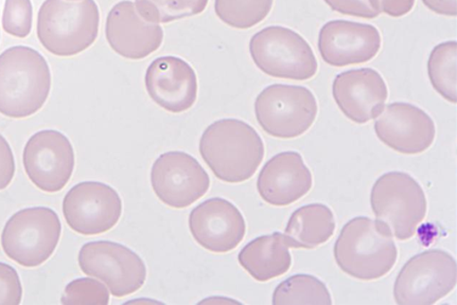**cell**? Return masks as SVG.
<instances>
[{
    "label": "cell",
    "mask_w": 457,
    "mask_h": 305,
    "mask_svg": "<svg viewBox=\"0 0 457 305\" xmlns=\"http://www.w3.org/2000/svg\"><path fill=\"white\" fill-rule=\"evenodd\" d=\"M200 152L217 178L240 184L253 177L262 165L264 144L250 124L229 118L213 122L205 129Z\"/></svg>",
    "instance_id": "obj_1"
},
{
    "label": "cell",
    "mask_w": 457,
    "mask_h": 305,
    "mask_svg": "<svg viewBox=\"0 0 457 305\" xmlns=\"http://www.w3.org/2000/svg\"><path fill=\"white\" fill-rule=\"evenodd\" d=\"M381 44L380 32L375 26L337 20L320 28L318 46L325 63L346 67L374 59Z\"/></svg>",
    "instance_id": "obj_14"
},
{
    "label": "cell",
    "mask_w": 457,
    "mask_h": 305,
    "mask_svg": "<svg viewBox=\"0 0 457 305\" xmlns=\"http://www.w3.org/2000/svg\"><path fill=\"white\" fill-rule=\"evenodd\" d=\"M105 37L122 58L143 60L161 48L163 30L160 25L145 21L134 3L123 0L106 17Z\"/></svg>",
    "instance_id": "obj_18"
},
{
    "label": "cell",
    "mask_w": 457,
    "mask_h": 305,
    "mask_svg": "<svg viewBox=\"0 0 457 305\" xmlns=\"http://www.w3.org/2000/svg\"><path fill=\"white\" fill-rule=\"evenodd\" d=\"M52 89L47 61L37 50L11 47L0 54V114L24 119L42 109Z\"/></svg>",
    "instance_id": "obj_2"
},
{
    "label": "cell",
    "mask_w": 457,
    "mask_h": 305,
    "mask_svg": "<svg viewBox=\"0 0 457 305\" xmlns=\"http://www.w3.org/2000/svg\"><path fill=\"white\" fill-rule=\"evenodd\" d=\"M380 12L391 17H403L414 8L415 0H374Z\"/></svg>",
    "instance_id": "obj_32"
},
{
    "label": "cell",
    "mask_w": 457,
    "mask_h": 305,
    "mask_svg": "<svg viewBox=\"0 0 457 305\" xmlns=\"http://www.w3.org/2000/svg\"><path fill=\"white\" fill-rule=\"evenodd\" d=\"M61 234V220L53 209H22L4 225L2 234L3 251L21 267L37 268L53 256Z\"/></svg>",
    "instance_id": "obj_7"
},
{
    "label": "cell",
    "mask_w": 457,
    "mask_h": 305,
    "mask_svg": "<svg viewBox=\"0 0 457 305\" xmlns=\"http://www.w3.org/2000/svg\"><path fill=\"white\" fill-rule=\"evenodd\" d=\"M455 259L447 251L432 250L409 260L397 276L394 297L400 305H432L456 285Z\"/></svg>",
    "instance_id": "obj_9"
},
{
    "label": "cell",
    "mask_w": 457,
    "mask_h": 305,
    "mask_svg": "<svg viewBox=\"0 0 457 305\" xmlns=\"http://www.w3.org/2000/svg\"><path fill=\"white\" fill-rule=\"evenodd\" d=\"M99 24L95 0H45L37 15V37L50 54L67 58L92 46Z\"/></svg>",
    "instance_id": "obj_4"
},
{
    "label": "cell",
    "mask_w": 457,
    "mask_h": 305,
    "mask_svg": "<svg viewBox=\"0 0 457 305\" xmlns=\"http://www.w3.org/2000/svg\"><path fill=\"white\" fill-rule=\"evenodd\" d=\"M375 132L383 144L402 154H421L436 139V124L416 105L395 102L383 110L375 123Z\"/></svg>",
    "instance_id": "obj_15"
},
{
    "label": "cell",
    "mask_w": 457,
    "mask_h": 305,
    "mask_svg": "<svg viewBox=\"0 0 457 305\" xmlns=\"http://www.w3.org/2000/svg\"><path fill=\"white\" fill-rule=\"evenodd\" d=\"M22 286L18 271L9 264L0 262V305H19Z\"/></svg>",
    "instance_id": "obj_29"
},
{
    "label": "cell",
    "mask_w": 457,
    "mask_h": 305,
    "mask_svg": "<svg viewBox=\"0 0 457 305\" xmlns=\"http://www.w3.org/2000/svg\"><path fill=\"white\" fill-rule=\"evenodd\" d=\"M332 95L344 115L354 123L365 124L385 110L388 90L379 72L361 68L337 75Z\"/></svg>",
    "instance_id": "obj_17"
},
{
    "label": "cell",
    "mask_w": 457,
    "mask_h": 305,
    "mask_svg": "<svg viewBox=\"0 0 457 305\" xmlns=\"http://www.w3.org/2000/svg\"><path fill=\"white\" fill-rule=\"evenodd\" d=\"M334 253L344 273L363 281L386 276L398 257L396 244L386 226L366 217L354 218L344 226Z\"/></svg>",
    "instance_id": "obj_3"
},
{
    "label": "cell",
    "mask_w": 457,
    "mask_h": 305,
    "mask_svg": "<svg viewBox=\"0 0 457 305\" xmlns=\"http://www.w3.org/2000/svg\"><path fill=\"white\" fill-rule=\"evenodd\" d=\"M273 4L274 0H216L214 11L224 24L245 30L267 19Z\"/></svg>",
    "instance_id": "obj_25"
},
{
    "label": "cell",
    "mask_w": 457,
    "mask_h": 305,
    "mask_svg": "<svg viewBox=\"0 0 457 305\" xmlns=\"http://www.w3.org/2000/svg\"><path fill=\"white\" fill-rule=\"evenodd\" d=\"M33 24L31 0H5L3 28L10 36L24 38L29 36Z\"/></svg>",
    "instance_id": "obj_28"
},
{
    "label": "cell",
    "mask_w": 457,
    "mask_h": 305,
    "mask_svg": "<svg viewBox=\"0 0 457 305\" xmlns=\"http://www.w3.org/2000/svg\"><path fill=\"white\" fill-rule=\"evenodd\" d=\"M312 171L297 152H282L265 163L257 179L262 199L276 207L289 206L312 190Z\"/></svg>",
    "instance_id": "obj_20"
},
{
    "label": "cell",
    "mask_w": 457,
    "mask_h": 305,
    "mask_svg": "<svg viewBox=\"0 0 457 305\" xmlns=\"http://www.w3.org/2000/svg\"><path fill=\"white\" fill-rule=\"evenodd\" d=\"M31 183L47 194H56L69 184L75 169V152L64 134L45 129L31 136L22 154Z\"/></svg>",
    "instance_id": "obj_11"
},
{
    "label": "cell",
    "mask_w": 457,
    "mask_h": 305,
    "mask_svg": "<svg viewBox=\"0 0 457 305\" xmlns=\"http://www.w3.org/2000/svg\"><path fill=\"white\" fill-rule=\"evenodd\" d=\"M250 54L253 63L270 77L306 81L318 72L312 46L289 28L270 26L253 34Z\"/></svg>",
    "instance_id": "obj_6"
},
{
    "label": "cell",
    "mask_w": 457,
    "mask_h": 305,
    "mask_svg": "<svg viewBox=\"0 0 457 305\" xmlns=\"http://www.w3.org/2000/svg\"><path fill=\"white\" fill-rule=\"evenodd\" d=\"M289 248L285 235L280 233L259 236L242 248L239 263L253 279L267 282L291 268Z\"/></svg>",
    "instance_id": "obj_21"
},
{
    "label": "cell",
    "mask_w": 457,
    "mask_h": 305,
    "mask_svg": "<svg viewBox=\"0 0 457 305\" xmlns=\"http://www.w3.org/2000/svg\"><path fill=\"white\" fill-rule=\"evenodd\" d=\"M331 10L344 15L372 20L380 15L374 0H324Z\"/></svg>",
    "instance_id": "obj_30"
},
{
    "label": "cell",
    "mask_w": 457,
    "mask_h": 305,
    "mask_svg": "<svg viewBox=\"0 0 457 305\" xmlns=\"http://www.w3.org/2000/svg\"><path fill=\"white\" fill-rule=\"evenodd\" d=\"M155 194L167 206L187 208L206 194L211 178L195 157L184 152H168L151 169Z\"/></svg>",
    "instance_id": "obj_13"
},
{
    "label": "cell",
    "mask_w": 457,
    "mask_h": 305,
    "mask_svg": "<svg viewBox=\"0 0 457 305\" xmlns=\"http://www.w3.org/2000/svg\"><path fill=\"white\" fill-rule=\"evenodd\" d=\"M334 212L323 203L298 208L287 224L285 237L290 248L313 250L325 244L335 235Z\"/></svg>",
    "instance_id": "obj_22"
},
{
    "label": "cell",
    "mask_w": 457,
    "mask_h": 305,
    "mask_svg": "<svg viewBox=\"0 0 457 305\" xmlns=\"http://www.w3.org/2000/svg\"><path fill=\"white\" fill-rule=\"evenodd\" d=\"M84 274L106 284L112 296L126 297L145 284V265L137 252L120 243L96 241L83 245L78 257Z\"/></svg>",
    "instance_id": "obj_10"
},
{
    "label": "cell",
    "mask_w": 457,
    "mask_h": 305,
    "mask_svg": "<svg viewBox=\"0 0 457 305\" xmlns=\"http://www.w3.org/2000/svg\"><path fill=\"white\" fill-rule=\"evenodd\" d=\"M318 111V102L312 90L297 85H270L255 101L259 126L276 138L292 139L306 133Z\"/></svg>",
    "instance_id": "obj_8"
},
{
    "label": "cell",
    "mask_w": 457,
    "mask_h": 305,
    "mask_svg": "<svg viewBox=\"0 0 457 305\" xmlns=\"http://www.w3.org/2000/svg\"><path fill=\"white\" fill-rule=\"evenodd\" d=\"M189 228L197 244L214 253L234 251L246 233L245 220L239 209L221 197H213L196 206L189 216Z\"/></svg>",
    "instance_id": "obj_16"
},
{
    "label": "cell",
    "mask_w": 457,
    "mask_h": 305,
    "mask_svg": "<svg viewBox=\"0 0 457 305\" xmlns=\"http://www.w3.org/2000/svg\"><path fill=\"white\" fill-rule=\"evenodd\" d=\"M370 203L378 222L399 241L410 240L427 216V197L408 173L389 172L378 178Z\"/></svg>",
    "instance_id": "obj_5"
},
{
    "label": "cell",
    "mask_w": 457,
    "mask_h": 305,
    "mask_svg": "<svg viewBox=\"0 0 457 305\" xmlns=\"http://www.w3.org/2000/svg\"><path fill=\"white\" fill-rule=\"evenodd\" d=\"M62 304H100L110 303V293L101 282L89 278L76 279L67 284Z\"/></svg>",
    "instance_id": "obj_27"
},
{
    "label": "cell",
    "mask_w": 457,
    "mask_h": 305,
    "mask_svg": "<svg viewBox=\"0 0 457 305\" xmlns=\"http://www.w3.org/2000/svg\"><path fill=\"white\" fill-rule=\"evenodd\" d=\"M422 3L428 10L438 15H457V0H422Z\"/></svg>",
    "instance_id": "obj_33"
},
{
    "label": "cell",
    "mask_w": 457,
    "mask_h": 305,
    "mask_svg": "<svg viewBox=\"0 0 457 305\" xmlns=\"http://www.w3.org/2000/svg\"><path fill=\"white\" fill-rule=\"evenodd\" d=\"M145 83L151 99L173 114L188 111L195 103V71L178 56H161L152 62L146 70Z\"/></svg>",
    "instance_id": "obj_19"
},
{
    "label": "cell",
    "mask_w": 457,
    "mask_h": 305,
    "mask_svg": "<svg viewBox=\"0 0 457 305\" xmlns=\"http://www.w3.org/2000/svg\"><path fill=\"white\" fill-rule=\"evenodd\" d=\"M273 304L331 305L332 299L324 282L312 275L290 276L275 288Z\"/></svg>",
    "instance_id": "obj_24"
},
{
    "label": "cell",
    "mask_w": 457,
    "mask_h": 305,
    "mask_svg": "<svg viewBox=\"0 0 457 305\" xmlns=\"http://www.w3.org/2000/svg\"><path fill=\"white\" fill-rule=\"evenodd\" d=\"M210 0H137L135 7L146 21L168 24L204 12Z\"/></svg>",
    "instance_id": "obj_26"
},
{
    "label": "cell",
    "mask_w": 457,
    "mask_h": 305,
    "mask_svg": "<svg viewBox=\"0 0 457 305\" xmlns=\"http://www.w3.org/2000/svg\"><path fill=\"white\" fill-rule=\"evenodd\" d=\"M66 223L75 233L98 235L114 228L122 214V201L111 185L83 182L72 186L63 201Z\"/></svg>",
    "instance_id": "obj_12"
},
{
    "label": "cell",
    "mask_w": 457,
    "mask_h": 305,
    "mask_svg": "<svg viewBox=\"0 0 457 305\" xmlns=\"http://www.w3.org/2000/svg\"><path fill=\"white\" fill-rule=\"evenodd\" d=\"M457 44L455 41L437 45L428 60V75L434 89L451 103L457 100Z\"/></svg>",
    "instance_id": "obj_23"
},
{
    "label": "cell",
    "mask_w": 457,
    "mask_h": 305,
    "mask_svg": "<svg viewBox=\"0 0 457 305\" xmlns=\"http://www.w3.org/2000/svg\"><path fill=\"white\" fill-rule=\"evenodd\" d=\"M15 174V160L12 149L3 135H0V191L8 188Z\"/></svg>",
    "instance_id": "obj_31"
}]
</instances>
